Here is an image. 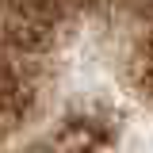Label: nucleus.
Here are the masks:
<instances>
[{
    "label": "nucleus",
    "mask_w": 153,
    "mask_h": 153,
    "mask_svg": "<svg viewBox=\"0 0 153 153\" xmlns=\"http://www.w3.org/2000/svg\"><path fill=\"white\" fill-rule=\"evenodd\" d=\"M0 153H153V0H0Z\"/></svg>",
    "instance_id": "1"
}]
</instances>
